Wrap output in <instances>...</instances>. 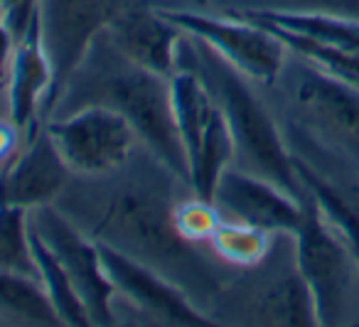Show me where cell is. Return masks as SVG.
I'll return each instance as SVG.
<instances>
[{
  "label": "cell",
  "instance_id": "obj_1",
  "mask_svg": "<svg viewBox=\"0 0 359 327\" xmlns=\"http://www.w3.org/2000/svg\"><path fill=\"white\" fill-rule=\"evenodd\" d=\"M89 104L109 106L123 116L160 168L177 182L190 185V163L175 124L170 79L126 60L111 45L106 30L91 42L52 116H65Z\"/></svg>",
  "mask_w": 359,
  "mask_h": 327
},
{
  "label": "cell",
  "instance_id": "obj_2",
  "mask_svg": "<svg viewBox=\"0 0 359 327\" xmlns=\"http://www.w3.org/2000/svg\"><path fill=\"white\" fill-rule=\"evenodd\" d=\"M172 207L168 182L121 187L109 194L89 236L148 263L177 283L192 300L217 298L219 281L195 251V243L177 234Z\"/></svg>",
  "mask_w": 359,
  "mask_h": 327
},
{
  "label": "cell",
  "instance_id": "obj_3",
  "mask_svg": "<svg viewBox=\"0 0 359 327\" xmlns=\"http://www.w3.org/2000/svg\"><path fill=\"white\" fill-rule=\"evenodd\" d=\"M192 65L205 79L210 94L229 124L236 155L256 173L271 182L280 185L285 192L303 197V185L293 168V153H288L273 119L259 96L249 89L241 72L234 69L224 57H219L210 45L190 35Z\"/></svg>",
  "mask_w": 359,
  "mask_h": 327
},
{
  "label": "cell",
  "instance_id": "obj_4",
  "mask_svg": "<svg viewBox=\"0 0 359 327\" xmlns=\"http://www.w3.org/2000/svg\"><path fill=\"white\" fill-rule=\"evenodd\" d=\"M293 261L308 283L318 325H337L359 263L349 241L325 219L318 202L303 192V219L293 234Z\"/></svg>",
  "mask_w": 359,
  "mask_h": 327
},
{
  "label": "cell",
  "instance_id": "obj_5",
  "mask_svg": "<svg viewBox=\"0 0 359 327\" xmlns=\"http://www.w3.org/2000/svg\"><path fill=\"white\" fill-rule=\"evenodd\" d=\"M62 163L79 178H104L121 170L140 143L133 126L109 106L89 104L42 124Z\"/></svg>",
  "mask_w": 359,
  "mask_h": 327
},
{
  "label": "cell",
  "instance_id": "obj_6",
  "mask_svg": "<svg viewBox=\"0 0 359 327\" xmlns=\"http://www.w3.org/2000/svg\"><path fill=\"white\" fill-rule=\"evenodd\" d=\"M138 0H40L42 42L52 65V89L42 106V124L52 116L67 81L84 62L91 42L123 8Z\"/></svg>",
  "mask_w": 359,
  "mask_h": 327
},
{
  "label": "cell",
  "instance_id": "obj_7",
  "mask_svg": "<svg viewBox=\"0 0 359 327\" xmlns=\"http://www.w3.org/2000/svg\"><path fill=\"white\" fill-rule=\"evenodd\" d=\"M27 227L50 246L60 266L69 276L79 300L84 302L91 325H114L116 291L104 271L99 246L55 204H42L27 212Z\"/></svg>",
  "mask_w": 359,
  "mask_h": 327
},
{
  "label": "cell",
  "instance_id": "obj_8",
  "mask_svg": "<svg viewBox=\"0 0 359 327\" xmlns=\"http://www.w3.org/2000/svg\"><path fill=\"white\" fill-rule=\"evenodd\" d=\"M160 15L187 35L210 45L234 69L259 84H273L285 65V45L266 27L226 13L210 18L202 13L160 8Z\"/></svg>",
  "mask_w": 359,
  "mask_h": 327
},
{
  "label": "cell",
  "instance_id": "obj_9",
  "mask_svg": "<svg viewBox=\"0 0 359 327\" xmlns=\"http://www.w3.org/2000/svg\"><path fill=\"white\" fill-rule=\"evenodd\" d=\"M96 241V239H94ZM104 271L114 286L116 295L126 298L130 305L148 312L163 325L180 327H207L215 325L210 315L187 295L177 283L165 278L148 263L118 251L104 241H96Z\"/></svg>",
  "mask_w": 359,
  "mask_h": 327
},
{
  "label": "cell",
  "instance_id": "obj_10",
  "mask_svg": "<svg viewBox=\"0 0 359 327\" xmlns=\"http://www.w3.org/2000/svg\"><path fill=\"white\" fill-rule=\"evenodd\" d=\"M295 106L318 138L359 160V86L305 62L295 81Z\"/></svg>",
  "mask_w": 359,
  "mask_h": 327
},
{
  "label": "cell",
  "instance_id": "obj_11",
  "mask_svg": "<svg viewBox=\"0 0 359 327\" xmlns=\"http://www.w3.org/2000/svg\"><path fill=\"white\" fill-rule=\"evenodd\" d=\"M215 204L229 212L231 219L271 234L293 236L303 219V197L285 192L280 185L249 170L226 168L215 189Z\"/></svg>",
  "mask_w": 359,
  "mask_h": 327
},
{
  "label": "cell",
  "instance_id": "obj_12",
  "mask_svg": "<svg viewBox=\"0 0 359 327\" xmlns=\"http://www.w3.org/2000/svg\"><path fill=\"white\" fill-rule=\"evenodd\" d=\"M106 35L116 52H121L133 65L165 79L177 72L180 45L185 32L165 20L160 11H150L143 0L123 8L106 27Z\"/></svg>",
  "mask_w": 359,
  "mask_h": 327
},
{
  "label": "cell",
  "instance_id": "obj_13",
  "mask_svg": "<svg viewBox=\"0 0 359 327\" xmlns=\"http://www.w3.org/2000/svg\"><path fill=\"white\" fill-rule=\"evenodd\" d=\"M69 175L50 135L40 126L27 135L22 153L0 170V209L20 207L30 212L42 204H55Z\"/></svg>",
  "mask_w": 359,
  "mask_h": 327
},
{
  "label": "cell",
  "instance_id": "obj_14",
  "mask_svg": "<svg viewBox=\"0 0 359 327\" xmlns=\"http://www.w3.org/2000/svg\"><path fill=\"white\" fill-rule=\"evenodd\" d=\"M52 89V65L42 42L40 15L32 18L25 35L18 40L8 79L11 121L20 133L32 135L42 126V106Z\"/></svg>",
  "mask_w": 359,
  "mask_h": 327
},
{
  "label": "cell",
  "instance_id": "obj_15",
  "mask_svg": "<svg viewBox=\"0 0 359 327\" xmlns=\"http://www.w3.org/2000/svg\"><path fill=\"white\" fill-rule=\"evenodd\" d=\"M231 15L264 27H278L323 45L359 50V22L330 15V13L295 11V8H254V11H231Z\"/></svg>",
  "mask_w": 359,
  "mask_h": 327
},
{
  "label": "cell",
  "instance_id": "obj_16",
  "mask_svg": "<svg viewBox=\"0 0 359 327\" xmlns=\"http://www.w3.org/2000/svg\"><path fill=\"white\" fill-rule=\"evenodd\" d=\"M251 317L261 325H285V327H308L318 325V312L308 283L293 268L280 271L271 278V283L254 298Z\"/></svg>",
  "mask_w": 359,
  "mask_h": 327
},
{
  "label": "cell",
  "instance_id": "obj_17",
  "mask_svg": "<svg viewBox=\"0 0 359 327\" xmlns=\"http://www.w3.org/2000/svg\"><path fill=\"white\" fill-rule=\"evenodd\" d=\"M0 317L45 327L62 325L40 278L8 268H0Z\"/></svg>",
  "mask_w": 359,
  "mask_h": 327
},
{
  "label": "cell",
  "instance_id": "obj_18",
  "mask_svg": "<svg viewBox=\"0 0 359 327\" xmlns=\"http://www.w3.org/2000/svg\"><path fill=\"white\" fill-rule=\"evenodd\" d=\"M27 234H30V251H32V261H35V266H37V278H40L45 293L50 295V302L57 310V315H60L62 325H72V327L91 325L84 302L79 300L69 276H67L65 268L60 266L57 256L30 227H27Z\"/></svg>",
  "mask_w": 359,
  "mask_h": 327
},
{
  "label": "cell",
  "instance_id": "obj_19",
  "mask_svg": "<svg viewBox=\"0 0 359 327\" xmlns=\"http://www.w3.org/2000/svg\"><path fill=\"white\" fill-rule=\"evenodd\" d=\"M273 236L276 234L254 227V224L239 222V219H222L210 243L224 263L239 268H256L269 258L273 248Z\"/></svg>",
  "mask_w": 359,
  "mask_h": 327
},
{
  "label": "cell",
  "instance_id": "obj_20",
  "mask_svg": "<svg viewBox=\"0 0 359 327\" xmlns=\"http://www.w3.org/2000/svg\"><path fill=\"white\" fill-rule=\"evenodd\" d=\"M266 30L273 32L285 45V50H293L295 55L303 62H308L310 67L359 86V50H342V47L323 45V42H315V40H308V37L293 35V32L278 30V27H266Z\"/></svg>",
  "mask_w": 359,
  "mask_h": 327
},
{
  "label": "cell",
  "instance_id": "obj_21",
  "mask_svg": "<svg viewBox=\"0 0 359 327\" xmlns=\"http://www.w3.org/2000/svg\"><path fill=\"white\" fill-rule=\"evenodd\" d=\"M222 219L224 217H222L219 207L210 199L197 197V194L172 207V224L187 243L210 241L212 234L222 224Z\"/></svg>",
  "mask_w": 359,
  "mask_h": 327
},
{
  "label": "cell",
  "instance_id": "obj_22",
  "mask_svg": "<svg viewBox=\"0 0 359 327\" xmlns=\"http://www.w3.org/2000/svg\"><path fill=\"white\" fill-rule=\"evenodd\" d=\"M37 6L40 0H0V18L11 27L15 40H20L30 27L32 18L37 15Z\"/></svg>",
  "mask_w": 359,
  "mask_h": 327
},
{
  "label": "cell",
  "instance_id": "obj_23",
  "mask_svg": "<svg viewBox=\"0 0 359 327\" xmlns=\"http://www.w3.org/2000/svg\"><path fill=\"white\" fill-rule=\"evenodd\" d=\"M295 11H318L359 22V0H295Z\"/></svg>",
  "mask_w": 359,
  "mask_h": 327
},
{
  "label": "cell",
  "instance_id": "obj_24",
  "mask_svg": "<svg viewBox=\"0 0 359 327\" xmlns=\"http://www.w3.org/2000/svg\"><path fill=\"white\" fill-rule=\"evenodd\" d=\"M15 35L11 32V27L6 25V20L0 18V89H8V79H11V65L13 55H15Z\"/></svg>",
  "mask_w": 359,
  "mask_h": 327
},
{
  "label": "cell",
  "instance_id": "obj_25",
  "mask_svg": "<svg viewBox=\"0 0 359 327\" xmlns=\"http://www.w3.org/2000/svg\"><path fill=\"white\" fill-rule=\"evenodd\" d=\"M18 138H20V131L15 128V124L13 121H0V163H6L13 155Z\"/></svg>",
  "mask_w": 359,
  "mask_h": 327
},
{
  "label": "cell",
  "instance_id": "obj_26",
  "mask_svg": "<svg viewBox=\"0 0 359 327\" xmlns=\"http://www.w3.org/2000/svg\"><path fill=\"white\" fill-rule=\"evenodd\" d=\"M197 3H200V6H207V3H210V0H197Z\"/></svg>",
  "mask_w": 359,
  "mask_h": 327
},
{
  "label": "cell",
  "instance_id": "obj_27",
  "mask_svg": "<svg viewBox=\"0 0 359 327\" xmlns=\"http://www.w3.org/2000/svg\"><path fill=\"white\" fill-rule=\"evenodd\" d=\"M357 263H359V251H357Z\"/></svg>",
  "mask_w": 359,
  "mask_h": 327
}]
</instances>
